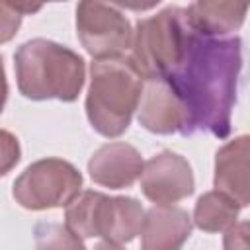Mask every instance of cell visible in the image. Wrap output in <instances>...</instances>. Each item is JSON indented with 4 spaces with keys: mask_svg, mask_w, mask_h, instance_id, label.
<instances>
[{
    "mask_svg": "<svg viewBox=\"0 0 250 250\" xmlns=\"http://www.w3.org/2000/svg\"><path fill=\"white\" fill-rule=\"evenodd\" d=\"M240 68V37L215 39L193 31L180 64L164 78L182 104L184 137L197 131L229 137Z\"/></svg>",
    "mask_w": 250,
    "mask_h": 250,
    "instance_id": "obj_1",
    "label": "cell"
},
{
    "mask_svg": "<svg viewBox=\"0 0 250 250\" xmlns=\"http://www.w3.org/2000/svg\"><path fill=\"white\" fill-rule=\"evenodd\" d=\"M33 236L37 250H86L82 238L59 223H37Z\"/></svg>",
    "mask_w": 250,
    "mask_h": 250,
    "instance_id": "obj_15",
    "label": "cell"
},
{
    "mask_svg": "<svg viewBox=\"0 0 250 250\" xmlns=\"http://www.w3.org/2000/svg\"><path fill=\"white\" fill-rule=\"evenodd\" d=\"M8 100V80H6V72H4V61L0 57V113L4 111Z\"/></svg>",
    "mask_w": 250,
    "mask_h": 250,
    "instance_id": "obj_19",
    "label": "cell"
},
{
    "mask_svg": "<svg viewBox=\"0 0 250 250\" xmlns=\"http://www.w3.org/2000/svg\"><path fill=\"white\" fill-rule=\"evenodd\" d=\"M76 35L94 61L123 57L133 41L127 16L117 6L104 2H80L76 6Z\"/></svg>",
    "mask_w": 250,
    "mask_h": 250,
    "instance_id": "obj_7",
    "label": "cell"
},
{
    "mask_svg": "<svg viewBox=\"0 0 250 250\" xmlns=\"http://www.w3.org/2000/svg\"><path fill=\"white\" fill-rule=\"evenodd\" d=\"M145 221V209L135 197H111L102 191H82L64 213V227L80 238L100 236L113 244H127Z\"/></svg>",
    "mask_w": 250,
    "mask_h": 250,
    "instance_id": "obj_5",
    "label": "cell"
},
{
    "mask_svg": "<svg viewBox=\"0 0 250 250\" xmlns=\"http://www.w3.org/2000/svg\"><path fill=\"white\" fill-rule=\"evenodd\" d=\"M145 160L141 152L129 143H107L102 145L88 160V172L94 184L123 189L131 188L143 174Z\"/></svg>",
    "mask_w": 250,
    "mask_h": 250,
    "instance_id": "obj_9",
    "label": "cell"
},
{
    "mask_svg": "<svg viewBox=\"0 0 250 250\" xmlns=\"http://www.w3.org/2000/svg\"><path fill=\"white\" fill-rule=\"evenodd\" d=\"M248 229H250V225L246 221L230 225L225 230V240H223L225 250H250V246H248Z\"/></svg>",
    "mask_w": 250,
    "mask_h": 250,
    "instance_id": "obj_18",
    "label": "cell"
},
{
    "mask_svg": "<svg viewBox=\"0 0 250 250\" xmlns=\"http://www.w3.org/2000/svg\"><path fill=\"white\" fill-rule=\"evenodd\" d=\"M188 21L195 33L203 37L223 39L244 23L248 4L244 2H207L199 0L186 8Z\"/></svg>",
    "mask_w": 250,
    "mask_h": 250,
    "instance_id": "obj_13",
    "label": "cell"
},
{
    "mask_svg": "<svg viewBox=\"0 0 250 250\" xmlns=\"http://www.w3.org/2000/svg\"><path fill=\"white\" fill-rule=\"evenodd\" d=\"M41 6H31V4H16V2H0V45L8 43L16 37L21 18L25 14L39 12Z\"/></svg>",
    "mask_w": 250,
    "mask_h": 250,
    "instance_id": "obj_16",
    "label": "cell"
},
{
    "mask_svg": "<svg viewBox=\"0 0 250 250\" xmlns=\"http://www.w3.org/2000/svg\"><path fill=\"white\" fill-rule=\"evenodd\" d=\"M248 154H250V137L240 135L227 145H223L215 154V189L230 197L238 207L250 203L248 188Z\"/></svg>",
    "mask_w": 250,
    "mask_h": 250,
    "instance_id": "obj_12",
    "label": "cell"
},
{
    "mask_svg": "<svg viewBox=\"0 0 250 250\" xmlns=\"http://www.w3.org/2000/svg\"><path fill=\"white\" fill-rule=\"evenodd\" d=\"M191 35L186 8L168 6L137 21L129 59L143 80L166 78L180 64Z\"/></svg>",
    "mask_w": 250,
    "mask_h": 250,
    "instance_id": "obj_4",
    "label": "cell"
},
{
    "mask_svg": "<svg viewBox=\"0 0 250 250\" xmlns=\"http://www.w3.org/2000/svg\"><path fill=\"white\" fill-rule=\"evenodd\" d=\"M145 80L129 57L92 61L86 94L90 125L104 137L123 135L139 107Z\"/></svg>",
    "mask_w": 250,
    "mask_h": 250,
    "instance_id": "obj_3",
    "label": "cell"
},
{
    "mask_svg": "<svg viewBox=\"0 0 250 250\" xmlns=\"http://www.w3.org/2000/svg\"><path fill=\"white\" fill-rule=\"evenodd\" d=\"M94 250H125L121 244H113V242H107V240H102L94 246Z\"/></svg>",
    "mask_w": 250,
    "mask_h": 250,
    "instance_id": "obj_20",
    "label": "cell"
},
{
    "mask_svg": "<svg viewBox=\"0 0 250 250\" xmlns=\"http://www.w3.org/2000/svg\"><path fill=\"white\" fill-rule=\"evenodd\" d=\"M137 111L139 123L154 135H172L184 129L182 104L164 78L145 80Z\"/></svg>",
    "mask_w": 250,
    "mask_h": 250,
    "instance_id": "obj_10",
    "label": "cell"
},
{
    "mask_svg": "<svg viewBox=\"0 0 250 250\" xmlns=\"http://www.w3.org/2000/svg\"><path fill=\"white\" fill-rule=\"evenodd\" d=\"M191 229L193 223L186 209L176 205H154L145 211L139 250H182Z\"/></svg>",
    "mask_w": 250,
    "mask_h": 250,
    "instance_id": "obj_11",
    "label": "cell"
},
{
    "mask_svg": "<svg viewBox=\"0 0 250 250\" xmlns=\"http://www.w3.org/2000/svg\"><path fill=\"white\" fill-rule=\"evenodd\" d=\"M82 189V174L62 158H41L29 164L14 182L16 203L29 211L68 207Z\"/></svg>",
    "mask_w": 250,
    "mask_h": 250,
    "instance_id": "obj_6",
    "label": "cell"
},
{
    "mask_svg": "<svg viewBox=\"0 0 250 250\" xmlns=\"http://www.w3.org/2000/svg\"><path fill=\"white\" fill-rule=\"evenodd\" d=\"M21 158L20 141L14 133L0 129V178L6 176Z\"/></svg>",
    "mask_w": 250,
    "mask_h": 250,
    "instance_id": "obj_17",
    "label": "cell"
},
{
    "mask_svg": "<svg viewBox=\"0 0 250 250\" xmlns=\"http://www.w3.org/2000/svg\"><path fill=\"white\" fill-rule=\"evenodd\" d=\"M193 189V172L182 154L162 150L145 162L141 174V191L154 205H174L189 197Z\"/></svg>",
    "mask_w": 250,
    "mask_h": 250,
    "instance_id": "obj_8",
    "label": "cell"
},
{
    "mask_svg": "<svg viewBox=\"0 0 250 250\" xmlns=\"http://www.w3.org/2000/svg\"><path fill=\"white\" fill-rule=\"evenodd\" d=\"M14 68L20 94L35 102H74L86 80L84 59L72 49L43 37L18 47Z\"/></svg>",
    "mask_w": 250,
    "mask_h": 250,
    "instance_id": "obj_2",
    "label": "cell"
},
{
    "mask_svg": "<svg viewBox=\"0 0 250 250\" xmlns=\"http://www.w3.org/2000/svg\"><path fill=\"white\" fill-rule=\"evenodd\" d=\"M238 211V203H234L225 193L213 189L197 199L191 223L203 232H221L236 223Z\"/></svg>",
    "mask_w": 250,
    "mask_h": 250,
    "instance_id": "obj_14",
    "label": "cell"
}]
</instances>
